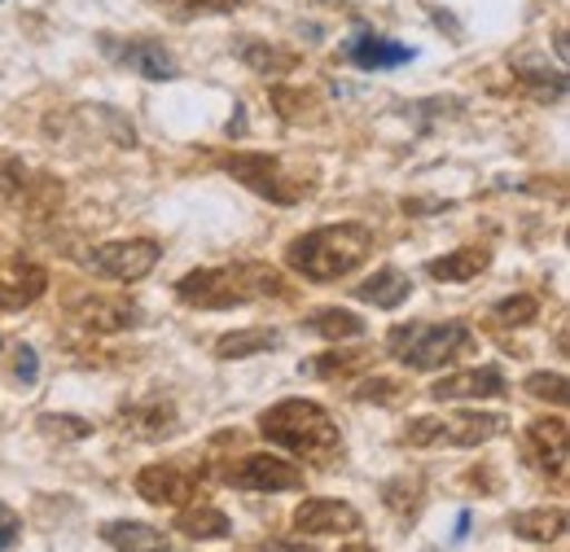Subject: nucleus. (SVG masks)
Returning a JSON list of instances; mask_svg holds the SVG:
<instances>
[{
	"label": "nucleus",
	"instance_id": "473e14b6",
	"mask_svg": "<svg viewBox=\"0 0 570 552\" xmlns=\"http://www.w3.org/2000/svg\"><path fill=\"white\" fill-rule=\"evenodd\" d=\"M273 101H277L282 119H289V124H298V119H312L307 110H316V97H307V92H289V88H273Z\"/></svg>",
	"mask_w": 570,
	"mask_h": 552
},
{
	"label": "nucleus",
	"instance_id": "c756f323",
	"mask_svg": "<svg viewBox=\"0 0 570 552\" xmlns=\"http://www.w3.org/2000/svg\"><path fill=\"white\" fill-rule=\"evenodd\" d=\"M360 368H368V351H330V355H316L303 364V373H312V377H347Z\"/></svg>",
	"mask_w": 570,
	"mask_h": 552
},
{
	"label": "nucleus",
	"instance_id": "72a5a7b5",
	"mask_svg": "<svg viewBox=\"0 0 570 552\" xmlns=\"http://www.w3.org/2000/svg\"><path fill=\"white\" fill-rule=\"evenodd\" d=\"M356 400L360 404H400V400H404V386L391 382V377H373V382L360 386Z\"/></svg>",
	"mask_w": 570,
	"mask_h": 552
},
{
	"label": "nucleus",
	"instance_id": "f8f14e48",
	"mask_svg": "<svg viewBox=\"0 0 570 552\" xmlns=\"http://www.w3.org/2000/svg\"><path fill=\"white\" fill-rule=\"evenodd\" d=\"M49 289V273L22 255L0 250V312H22Z\"/></svg>",
	"mask_w": 570,
	"mask_h": 552
},
{
	"label": "nucleus",
	"instance_id": "2f4dec72",
	"mask_svg": "<svg viewBox=\"0 0 570 552\" xmlns=\"http://www.w3.org/2000/svg\"><path fill=\"white\" fill-rule=\"evenodd\" d=\"M527 395L531 400H553V404H567V377L562 373H531L527 377Z\"/></svg>",
	"mask_w": 570,
	"mask_h": 552
},
{
	"label": "nucleus",
	"instance_id": "20e7f679",
	"mask_svg": "<svg viewBox=\"0 0 570 552\" xmlns=\"http://www.w3.org/2000/svg\"><path fill=\"white\" fill-rule=\"evenodd\" d=\"M470 346H474V334L465 321H413V325H395L386 334V351L417 373L443 368L448 359L465 355Z\"/></svg>",
	"mask_w": 570,
	"mask_h": 552
},
{
	"label": "nucleus",
	"instance_id": "c9c22d12",
	"mask_svg": "<svg viewBox=\"0 0 570 552\" xmlns=\"http://www.w3.org/2000/svg\"><path fill=\"white\" fill-rule=\"evenodd\" d=\"M40 430L45 434H62V438H88L92 434V425L88 421H79V416H40Z\"/></svg>",
	"mask_w": 570,
	"mask_h": 552
},
{
	"label": "nucleus",
	"instance_id": "39448f33",
	"mask_svg": "<svg viewBox=\"0 0 570 552\" xmlns=\"http://www.w3.org/2000/svg\"><path fill=\"white\" fill-rule=\"evenodd\" d=\"M224 171L233 180H242L250 194H259V198H268L277 207H294V203H303L312 194V185L298 180V176H289L282 167V158H273V154H255V149L228 154L224 158Z\"/></svg>",
	"mask_w": 570,
	"mask_h": 552
},
{
	"label": "nucleus",
	"instance_id": "a211bd4d",
	"mask_svg": "<svg viewBox=\"0 0 570 552\" xmlns=\"http://www.w3.org/2000/svg\"><path fill=\"white\" fill-rule=\"evenodd\" d=\"M119 421H124V430H128L132 438H145V443L171 438V434L180 430V416H176V404H171V400H145V404H132Z\"/></svg>",
	"mask_w": 570,
	"mask_h": 552
},
{
	"label": "nucleus",
	"instance_id": "1a4fd4ad",
	"mask_svg": "<svg viewBox=\"0 0 570 552\" xmlns=\"http://www.w3.org/2000/svg\"><path fill=\"white\" fill-rule=\"evenodd\" d=\"M158 246L154 241H106V246H92L88 250V268L97 276H106V280H141V276L154 273V264H158Z\"/></svg>",
	"mask_w": 570,
	"mask_h": 552
},
{
	"label": "nucleus",
	"instance_id": "c85d7f7f",
	"mask_svg": "<svg viewBox=\"0 0 570 552\" xmlns=\"http://www.w3.org/2000/svg\"><path fill=\"white\" fill-rule=\"evenodd\" d=\"M307 329L330 338V343H343V338H360L364 334V321H360L356 312H343V307H321V312H312Z\"/></svg>",
	"mask_w": 570,
	"mask_h": 552
},
{
	"label": "nucleus",
	"instance_id": "e433bc0d",
	"mask_svg": "<svg viewBox=\"0 0 570 552\" xmlns=\"http://www.w3.org/2000/svg\"><path fill=\"white\" fill-rule=\"evenodd\" d=\"M18 535H22V522H18V513L0 500V552L13 549V544H18Z\"/></svg>",
	"mask_w": 570,
	"mask_h": 552
},
{
	"label": "nucleus",
	"instance_id": "f3484780",
	"mask_svg": "<svg viewBox=\"0 0 570 552\" xmlns=\"http://www.w3.org/2000/svg\"><path fill=\"white\" fill-rule=\"evenodd\" d=\"M343 58L360 70H391V67H404L413 62V49L409 45H395L386 36H373V31H360L343 45Z\"/></svg>",
	"mask_w": 570,
	"mask_h": 552
},
{
	"label": "nucleus",
	"instance_id": "b1692460",
	"mask_svg": "<svg viewBox=\"0 0 570 552\" xmlns=\"http://www.w3.org/2000/svg\"><path fill=\"white\" fill-rule=\"evenodd\" d=\"M176 531H185L189 540H224L233 531V522H228V513H219L212 504H185L176 513Z\"/></svg>",
	"mask_w": 570,
	"mask_h": 552
},
{
	"label": "nucleus",
	"instance_id": "9b49d317",
	"mask_svg": "<svg viewBox=\"0 0 570 552\" xmlns=\"http://www.w3.org/2000/svg\"><path fill=\"white\" fill-rule=\"evenodd\" d=\"M71 316L92 329V334H124V329H137L141 325V307L128 303V298H110V294H79L67 303Z\"/></svg>",
	"mask_w": 570,
	"mask_h": 552
},
{
	"label": "nucleus",
	"instance_id": "dca6fc26",
	"mask_svg": "<svg viewBox=\"0 0 570 552\" xmlns=\"http://www.w3.org/2000/svg\"><path fill=\"white\" fill-rule=\"evenodd\" d=\"M527 438H531V452L540 456L535 465L544 474H553V483H567V421L562 416H540V421H531Z\"/></svg>",
	"mask_w": 570,
	"mask_h": 552
},
{
	"label": "nucleus",
	"instance_id": "7ed1b4c3",
	"mask_svg": "<svg viewBox=\"0 0 570 552\" xmlns=\"http://www.w3.org/2000/svg\"><path fill=\"white\" fill-rule=\"evenodd\" d=\"M259 434L294 456H307L316 465H334L343 456V434L334 416L312 400H282L277 408L259 416Z\"/></svg>",
	"mask_w": 570,
	"mask_h": 552
},
{
	"label": "nucleus",
	"instance_id": "bb28decb",
	"mask_svg": "<svg viewBox=\"0 0 570 552\" xmlns=\"http://www.w3.org/2000/svg\"><path fill=\"white\" fill-rule=\"evenodd\" d=\"M518 83L531 88L535 101H562L567 97V75L562 70H549L544 62H518Z\"/></svg>",
	"mask_w": 570,
	"mask_h": 552
},
{
	"label": "nucleus",
	"instance_id": "f257e3e1",
	"mask_svg": "<svg viewBox=\"0 0 570 552\" xmlns=\"http://www.w3.org/2000/svg\"><path fill=\"white\" fill-rule=\"evenodd\" d=\"M285 276L273 264H228V268H198V273L176 280V298L185 307L203 312H228V307H250L264 298H282Z\"/></svg>",
	"mask_w": 570,
	"mask_h": 552
},
{
	"label": "nucleus",
	"instance_id": "f704fd0d",
	"mask_svg": "<svg viewBox=\"0 0 570 552\" xmlns=\"http://www.w3.org/2000/svg\"><path fill=\"white\" fill-rule=\"evenodd\" d=\"M9 373H13V382L36 386V377H40V359H36V351H31L27 343L13 346V364H9Z\"/></svg>",
	"mask_w": 570,
	"mask_h": 552
},
{
	"label": "nucleus",
	"instance_id": "423d86ee",
	"mask_svg": "<svg viewBox=\"0 0 570 552\" xmlns=\"http://www.w3.org/2000/svg\"><path fill=\"white\" fill-rule=\"evenodd\" d=\"M504 425H509V421L500 413L417 416V421H409L404 443H409V447H439V443H448V447H479V443L504 434Z\"/></svg>",
	"mask_w": 570,
	"mask_h": 552
},
{
	"label": "nucleus",
	"instance_id": "4c0bfd02",
	"mask_svg": "<svg viewBox=\"0 0 570 552\" xmlns=\"http://www.w3.org/2000/svg\"><path fill=\"white\" fill-rule=\"evenodd\" d=\"M259 552H307L303 544H282V540H273V544H264Z\"/></svg>",
	"mask_w": 570,
	"mask_h": 552
},
{
	"label": "nucleus",
	"instance_id": "6e6552de",
	"mask_svg": "<svg viewBox=\"0 0 570 552\" xmlns=\"http://www.w3.org/2000/svg\"><path fill=\"white\" fill-rule=\"evenodd\" d=\"M219 479L228 486H242V491H298L303 486V470L282 461V456L250 452V456L233 461L228 470H219Z\"/></svg>",
	"mask_w": 570,
	"mask_h": 552
},
{
	"label": "nucleus",
	"instance_id": "412c9836",
	"mask_svg": "<svg viewBox=\"0 0 570 552\" xmlns=\"http://www.w3.org/2000/svg\"><path fill=\"white\" fill-rule=\"evenodd\" d=\"M101 540L115 552H167V535L145 526V522H106L101 526Z\"/></svg>",
	"mask_w": 570,
	"mask_h": 552
},
{
	"label": "nucleus",
	"instance_id": "4468645a",
	"mask_svg": "<svg viewBox=\"0 0 570 552\" xmlns=\"http://www.w3.org/2000/svg\"><path fill=\"white\" fill-rule=\"evenodd\" d=\"M294 531L303 535H356L360 531V513L343 500H303L294 509Z\"/></svg>",
	"mask_w": 570,
	"mask_h": 552
},
{
	"label": "nucleus",
	"instance_id": "cd10ccee",
	"mask_svg": "<svg viewBox=\"0 0 570 552\" xmlns=\"http://www.w3.org/2000/svg\"><path fill=\"white\" fill-rule=\"evenodd\" d=\"M154 9H163L167 18L176 22H194V18H224V13H237L246 0H149Z\"/></svg>",
	"mask_w": 570,
	"mask_h": 552
},
{
	"label": "nucleus",
	"instance_id": "2eb2a0df",
	"mask_svg": "<svg viewBox=\"0 0 570 552\" xmlns=\"http://www.w3.org/2000/svg\"><path fill=\"white\" fill-rule=\"evenodd\" d=\"M504 395V377L500 368H465V373H448L430 386L434 404H456V400H497Z\"/></svg>",
	"mask_w": 570,
	"mask_h": 552
},
{
	"label": "nucleus",
	"instance_id": "7c9ffc66",
	"mask_svg": "<svg viewBox=\"0 0 570 552\" xmlns=\"http://www.w3.org/2000/svg\"><path fill=\"white\" fill-rule=\"evenodd\" d=\"M540 312V303L531 294H513V298H500L497 303V321L500 325H531Z\"/></svg>",
	"mask_w": 570,
	"mask_h": 552
},
{
	"label": "nucleus",
	"instance_id": "6ab92c4d",
	"mask_svg": "<svg viewBox=\"0 0 570 552\" xmlns=\"http://www.w3.org/2000/svg\"><path fill=\"white\" fill-rule=\"evenodd\" d=\"M352 294H356L360 303H373V307H382V312H395L400 303H409L413 280H409V273H400V268H377L368 280L352 285Z\"/></svg>",
	"mask_w": 570,
	"mask_h": 552
},
{
	"label": "nucleus",
	"instance_id": "58836bf2",
	"mask_svg": "<svg viewBox=\"0 0 570 552\" xmlns=\"http://www.w3.org/2000/svg\"><path fill=\"white\" fill-rule=\"evenodd\" d=\"M343 552H373L368 544H352V549H343Z\"/></svg>",
	"mask_w": 570,
	"mask_h": 552
},
{
	"label": "nucleus",
	"instance_id": "4be33fe9",
	"mask_svg": "<svg viewBox=\"0 0 570 552\" xmlns=\"http://www.w3.org/2000/svg\"><path fill=\"white\" fill-rule=\"evenodd\" d=\"M509 531L531 544H553L567 535V513L562 509H527V513H513Z\"/></svg>",
	"mask_w": 570,
	"mask_h": 552
},
{
	"label": "nucleus",
	"instance_id": "aec40b11",
	"mask_svg": "<svg viewBox=\"0 0 570 552\" xmlns=\"http://www.w3.org/2000/svg\"><path fill=\"white\" fill-rule=\"evenodd\" d=\"M488 264H492L488 246H461V250H452L443 259H430L426 273L434 280H443V285H461V280H474L479 273H488Z\"/></svg>",
	"mask_w": 570,
	"mask_h": 552
},
{
	"label": "nucleus",
	"instance_id": "f03ea898",
	"mask_svg": "<svg viewBox=\"0 0 570 552\" xmlns=\"http://www.w3.org/2000/svg\"><path fill=\"white\" fill-rule=\"evenodd\" d=\"M368 255H373V228L347 219V224H330L307 237H294L285 250V264L307 280H338L356 273Z\"/></svg>",
	"mask_w": 570,
	"mask_h": 552
},
{
	"label": "nucleus",
	"instance_id": "9d476101",
	"mask_svg": "<svg viewBox=\"0 0 570 552\" xmlns=\"http://www.w3.org/2000/svg\"><path fill=\"white\" fill-rule=\"evenodd\" d=\"M101 45V53L115 62V67H128L132 75H145V79H176L180 67H176V58L163 49V40H119V36H101L97 40Z\"/></svg>",
	"mask_w": 570,
	"mask_h": 552
},
{
	"label": "nucleus",
	"instance_id": "0eeeda50",
	"mask_svg": "<svg viewBox=\"0 0 570 552\" xmlns=\"http://www.w3.org/2000/svg\"><path fill=\"white\" fill-rule=\"evenodd\" d=\"M0 203L31 219H49L62 207V180L27 167L22 158H0Z\"/></svg>",
	"mask_w": 570,
	"mask_h": 552
},
{
	"label": "nucleus",
	"instance_id": "393cba45",
	"mask_svg": "<svg viewBox=\"0 0 570 552\" xmlns=\"http://www.w3.org/2000/svg\"><path fill=\"white\" fill-rule=\"evenodd\" d=\"M382 500H386V509L395 518L413 522L422 513V504H426V483H422V474H400V479H391L382 486Z\"/></svg>",
	"mask_w": 570,
	"mask_h": 552
},
{
	"label": "nucleus",
	"instance_id": "5701e85b",
	"mask_svg": "<svg viewBox=\"0 0 570 552\" xmlns=\"http://www.w3.org/2000/svg\"><path fill=\"white\" fill-rule=\"evenodd\" d=\"M237 58L255 70V75H289V70L298 67V53L277 49L268 40H255V36H242L237 40Z\"/></svg>",
	"mask_w": 570,
	"mask_h": 552
},
{
	"label": "nucleus",
	"instance_id": "a878e982",
	"mask_svg": "<svg viewBox=\"0 0 570 552\" xmlns=\"http://www.w3.org/2000/svg\"><path fill=\"white\" fill-rule=\"evenodd\" d=\"M282 334L277 329H237V334H224L215 343L219 359H246V355H264V351H277Z\"/></svg>",
	"mask_w": 570,
	"mask_h": 552
},
{
	"label": "nucleus",
	"instance_id": "ddd939ff",
	"mask_svg": "<svg viewBox=\"0 0 570 552\" xmlns=\"http://www.w3.org/2000/svg\"><path fill=\"white\" fill-rule=\"evenodd\" d=\"M137 495L149 504H171V509H185L198 500V479L180 465H145L137 474Z\"/></svg>",
	"mask_w": 570,
	"mask_h": 552
}]
</instances>
